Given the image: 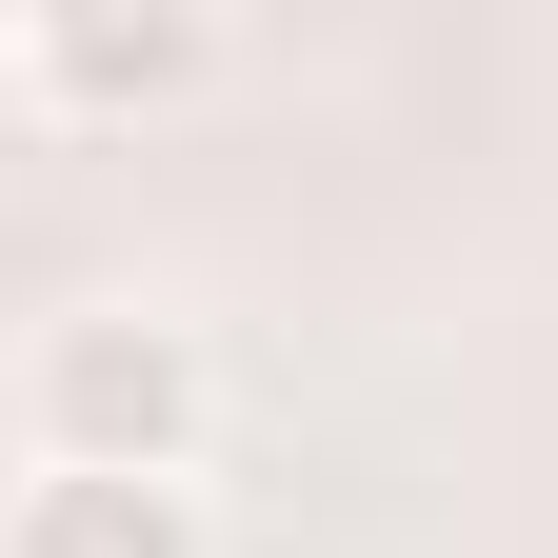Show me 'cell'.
Here are the masks:
<instances>
[{
  "label": "cell",
  "mask_w": 558,
  "mask_h": 558,
  "mask_svg": "<svg viewBox=\"0 0 558 558\" xmlns=\"http://www.w3.org/2000/svg\"><path fill=\"white\" fill-rule=\"evenodd\" d=\"M0 81L40 120H160L199 81H240V21H199V0H40V21H0Z\"/></svg>",
  "instance_id": "cell-2"
},
{
  "label": "cell",
  "mask_w": 558,
  "mask_h": 558,
  "mask_svg": "<svg viewBox=\"0 0 558 558\" xmlns=\"http://www.w3.org/2000/svg\"><path fill=\"white\" fill-rule=\"evenodd\" d=\"M0 558H220V519H199V478H40L21 459Z\"/></svg>",
  "instance_id": "cell-3"
},
{
  "label": "cell",
  "mask_w": 558,
  "mask_h": 558,
  "mask_svg": "<svg viewBox=\"0 0 558 558\" xmlns=\"http://www.w3.org/2000/svg\"><path fill=\"white\" fill-rule=\"evenodd\" d=\"M220 439V360L160 300H60L21 339V459L40 478H199Z\"/></svg>",
  "instance_id": "cell-1"
}]
</instances>
